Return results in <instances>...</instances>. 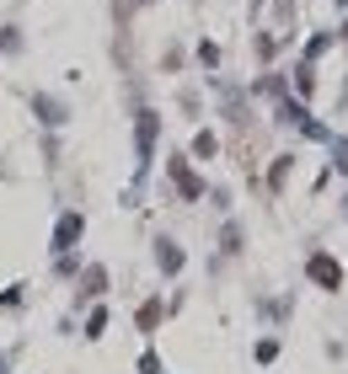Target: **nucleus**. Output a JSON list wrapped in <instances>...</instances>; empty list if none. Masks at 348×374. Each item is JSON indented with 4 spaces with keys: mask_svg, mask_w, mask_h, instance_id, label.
<instances>
[{
    "mask_svg": "<svg viewBox=\"0 0 348 374\" xmlns=\"http://www.w3.org/2000/svg\"><path fill=\"white\" fill-rule=\"evenodd\" d=\"M81 236V214H64L59 219V230H54V246H59V252H70V241Z\"/></svg>",
    "mask_w": 348,
    "mask_h": 374,
    "instance_id": "2",
    "label": "nucleus"
},
{
    "mask_svg": "<svg viewBox=\"0 0 348 374\" xmlns=\"http://www.w3.org/2000/svg\"><path fill=\"white\" fill-rule=\"evenodd\" d=\"M156 256H161V268H166V273H177V268H183V252H177L172 241H161V252H156Z\"/></svg>",
    "mask_w": 348,
    "mask_h": 374,
    "instance_id": "4",
    "label": "nucleus"
},
{
    "mask_svg": "<svg viewBox=\"0 0 348 374\" xmlns=\"http://www.w3.org/2000/svg\"><path fill=\"white\" fill-rule=\"evenodd\" d=\"M156 321H161V305H156V299H150V305H140V332H150Z\"/></svg>",
    "mask_w": 348,
    "mask_h": 374,
    "instance_id": "5",
    "label": "nucleus"
},
{
    "mask_svg": "<svg viewBox=\"0 0 348 374\" xmlns=\"http://www.w3.org/2000/svg\"><path fill=\"white\" fill-rule=\"evenodd\" d=\"M107 332V310H97L91 321H86V337H102Z\"/></svg>",
    "mask_w": 348,
    "mask_h": 374,
    "instance_id": "6",
    "label": "nucleus"
},
{
    "mask_svg": "<svg viewBox=\"0 0 348 374\" xmlns=\"http://www.w3.org/2000/svg\"><path fill=\"white\" fill-rule=\"evenodd\" d=\"M140 374H161V364H156V353H145V358H140Z\"/></svg>",
    "mask_w": 348,
    "mask_h": 374,
    "instance_id": "7",
    "label": "nucleus"
},
{
    "mask_svg": "<svg viewBox=\"0 0 348 374\" xmlns=\"http://www.w3.org/2000/svg\"><path fill=\"white\" fill-rule=\"evenodd\" d=\"M311 278H316L322 289H338V283H343V268H338L332 256H311Z\"/></svg>",
    "mask_w": 348,
    "mask_h": 374,
    "instance_id": "1",
    "label": "nucleus"
},
{
    "mask_svg": "<svg viewBox=\"0 0 348 374\" xmlns=\"http://www.w3.org/2000/svg\"><path fill=\"white\" fill-rule=\"evenodd\" d=\"M172 177H177V187H183V193H187V198H199V193H204V182L193 177V171H187L183 160H172Z\"/></svg>",
    "mask_w": 348,
    "mask_h": 374,
    "instance_id": "3",
    "label": "nucleus"
}]
</instances>
